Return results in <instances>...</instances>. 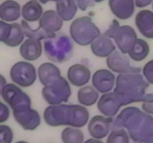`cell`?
I'll list each match as a JSON object with an SVG mask.
<instances>
[{
  "label": "cell",
  "mask_w": 153,
  "mask_h": 143,
  "mask_svg": "<svg viewBox=\"0 0 153 143\" xmlns=\"http://www.w3.org/2000/svg\"><path fill=\"white\" fill-rule=\"evenodd\" d=\"M125 128L130 138L137 142L153 143V117L136 107H128L120 112L111 122V130Z\"/></svg>",
  "instance_id": "obj_1"
},
{
  "label": "cell",
  "mask_w": 153,
  "mask_h": 143,
  "mask_svg": "<svg viewBox=\"0 0 153 143\" xmlns=\"http://www.w3.org/2000/svg\"><path fill=\"white\" fill-rule=\"evenodd\" d=\"M149 84L140 72L120 73L114 92L120 98L123 106L136 102H153V92L146 93Z\"/></svg>",
  "instance_id": "obj_2"
},
{
  "label": "cell",
  "mask_w": 153,
  "mask_h": 143,
  "mask_svg": "<svg viewBox=\"0 0 153 143\" xmlns=\"http://www.w3.org/2000/svg\"><path fill=\"white\" fill-rule=\"evenodd\" d=\"M86 107L78 104H54L46 107L43 113L45 122L51 127L70 125L82 128L89 119Z\"/></svg>",
  "instance_id": "obj_3"
},
{
  "label": "cell",
  "mask_w": 153,
  "mask_h": 143,
  "mask_svg": "<svg viewBox=\"0 0 153 143\" xmlns=\"http://www.w3.org/2000/svg\"><path fill=\"white\" fill-rule=\"evenodd\" d=\"M43 46L46 56L54 63L66 62L73 56V43L72 39L64 33H58L46 39Z\"/></svg>",
  "instance_id": "obj_4"
},
{
  "label": "cell",
  "mask_w": 153,
  "mask_h": 143,
  "mask_svg": "<svg viewBox=\"0 0 153 143\" xmlns=\"http://www.w3.org/2000/svg\"><path fill=\"white\" fill-rule=\"evenodd\" d=\"M70 34L72 39L80 46H88L100 36V30L89 16L77 18L71 23Z\"/></svg>",
  "instance_id": "obj_5"
},
{
  "label": "cell",
  "mask_w": 153,
  "mask_h": 143,
  "mask_svg": "<svg viewBox=\"0 0 153 143\" xmlns=\"http://www.w3.org/2000/svg\"><path fill=\"white\" fill-rule=\"evenodd\" d=\"M71 94L70 83L62 76H60L50 84L45 86L42 89L43 98L50 105L67 102Z\"/></svg>",
  "instance_id": "obj_6"
},
{
  "label": "cell",
  "mask_w": 153,
  "mask_h": 143,
  "mask_svg": "<svg viewBox=\"0 0 153 143\" xmlns=\"http://www.w3.org/2000/svg\"><path fill=\"white\" fill-rule=\"evenodd\" d=\"M1 95L13 112L22 111L31 106L30 97L13 83H7L1 87Z\"/></svg>",
  "instance_id": "obj_7"
},
{
  "label": "cell",
  "mask_w": 153,
  "mask_h": 143,
  "mask_svg": "<svg viewBox=\"0 0 153 143\" xmlns=\"http://www.w3.org/2000/svg\"><path fill=\"white\" fill-rule=\"evenodd\" d=\"M10 77L14 83L22 87H28L35 82L37 73L32 64L25 61H19L11 67Z\"/></svg>",
  "instance_id": "obj_8"
},
{
  "label": "cell",
  "mask_w": 153,
  "mask_h": 143,
  "mask_svg": "<svg viewBox=\"0 0 153 143\" xmlns=\"http://www.w3.org/2000/svg\"><path fill=\"white\" fill-rule=\"evenodd\" d=\"M106 63L111 71L117 73L140 72L141 71L140 67L131 66L126 55L118 51H115L108 57Z\"/></svg>",
  "instance_id": "obj_9"
},
{
  "label": "cell",
  "mask_w": 153,
  "mask_h": 143,
  "mask_svg": "<svg viewBox=\"0 0 153 143\" xmlns=\"http://www.w3.org/2000/svg\"><path fill=\"white\" fill-rule=\"evenodd\" d=\"M114 39L121 52L127 54L131 50L137 40V34L129 25L120 26L114 35Z\"/></svg>",
  "instance_id": "obj_10"
},
{
  "label": "cell",
  "mask_w": 153,
  "mask_h": 143,
  "mask_svg": "<svg viewBox=\"0 0 153 143\" xmlns=\"http://www.w3.org/2000/svg\"><path fill=\"white\" fill-rule=\"evenodd\" d=\"M123 102L114 92H107L102 95L97 103V107L101 113L108 117H113L118 113Z\"/></svg>",
  "instance_id": "obj_11"
},
{
  "label": "cell",
  "mask_w": 153,
  "mask_h": 143,
  "mask_svg": "<svg viewBox=\"0 0 153 143\" xmlns=\"http://www.w3.org/2000/svg\"><path fill=\"white\" fill-rule=\"evenodd\" d=\"M113 118H105L102 116H95L90 120L88 124V132L93 138L101 139L108 136L111 130Z\"/></svg>",
  "instance_id": "obj_12"
},
{
  "label": "cell",
  "mask_w": 153,
  "mask_h": 143,
  "mask_svg": "<svg viewBox=\"0 0 153 143\" xmlns=\"http://www.w3.org/2000/svg\"><path fill=\"white\" fill-rule=\"evenodd\" d=\"M16 122L26 130H34L40 124V116L34 109L27 108L22 111L13 112Z\"/></svg>",
  "instance_id": "obj_13"
},
{
  "label": "cell",
  "mask_w": 153,
  "mask_h": 143,
  "mask_svg": "<svg viewBox=\"0 0 153 143\" xmlns=\"http://www.w3.org/2000/svg\"><path fill=\"white\" fill-rule=\"evenodd\" d=\"M114 81V74L105 69L97 70L92 77L93 86L101 93H107L113 89Z\"/></svg>",
  "instance_id": "obj_14"
},
{
  "label": "cell",
  "mask_w": 153,
  "mask_h": 143,
  "mask_svg": "<svg viewBox=\"0 0 153 143\" xmlns=\"http://www.w3.org/2000/svg\"><path fill=\"white\" fill-rule=\"evenodd\" d=\"M67 78L74 86H84L89 82L91 78V71L85 66L82 64H74L71 66L67 71Z\"/></svg>",
  "instance_id": "obj_15"
},
{
  "label": "cell",
  "mask_w": 153,
  "mask_h": 143,
  "mask_svg": "<svg viewBox=\"0 0 153 143\" xmlns=\"http://www.w3.org/2000/svg\"><path fill=\"white\" fill-rule=\"evenodd\" d=\"M109 7L116 17L120 19H127L134 12V0H109Z\"/></svg>",
  "instance_id": "obj_16"
},
{
  "label": "cell",
  "mask_w": 153,
  "mask_h": 143,
  "mask_svg": "<svg viewBox=\"0 0 153 143\" xmlns=\"http://www.w3.org/2000/svg\"><path fill=\"white\" fill-rule=\"evenodd\" d=\"M135 25L140 34L148 39H153V12L140 10L135 17Z\"/></svg>",
  "instance_id": "obj_17"
},
{
  "label": "cell",
  "mask_w": 153,
  "mask_h": 143,
  "mask_svg": "<svg viewBox=\"0 0 153 143\" xmlns=\"http://www.w3.org/2000/svg\"><path fill=\"white\" fill-rule=\"evenodd\" d=\"M63 19L58 12L53 10H48L43 12L39 19V26L49 32H56L61 29L63 26Z\"/></svg>",
  "instance_id": "obj_18"
},
{
  "label": "cell",
  "mask_w": 153,
  "mask_h": 143,
  "mask_svg": "<svg viewBox=\"0 0 153 143\" xmlns=\"http://www.w3.org/2000/svg\"><path fill=\"white\" fill-rule=\"evenodd\" d=\"M91 48L94 55L99 57H108L116 49L110 37L105 34L97 37L91 43Z\"/></svg>",
  "instance_id": "obj_19"
},
{
  "label": "cell",
  "mask_w": 153,
  "mask_h": 143,
  "mask_svg": "<svg viewBox=\"0 0 153 143\" xmlns=\"http://www.w3.org/2000/svg\"><path fill=\"white\" fill-rule=\"evenodd\" d=\"M42 44L40 40L28 38L25 40L19 48L22 57L26 60L33 61L38 59L42 55Z\"/></svg>",
  "instance_id": "obj_20"
},
{
  "label": "cell",
  "mask_w": 153,
  "mask_h": 143,
  "mask_svg": "<svg viewBox=\"0 0 153 143\" xmlns=\"http://www.w3.org/2000/svg\"><path fill=\"white\" fill-rule=\"evenodd\" d=\"M61 76L59 69L51 63H44L38 68V77L43 86L50 84Z\"/></svg>",
  "instance_id": "obj_21"
},
{
  "label": "cell",
  "mask_w": 153,
  "mask_h": 143,
  "mask_svg": "<svg viewBox=\"0 0 153 143\" xmlns=\"http://www.w3.org/2000/svg\"><path fill=\"white\" fill-rule=\"evenodd\" d=\"M20 5L13 0H6L0 5V17L1 20L13 22L20 16Z\"/></svg>",
  "instance_id": "obj_22"
},
{
  "label": "cell",
  "mask_w": 153,
  "mask_h": 143,
  "mask_svg": "<svg viewBox=\"0 0 153 143\" xmlns=\"http://www.w3.org/2000/svg\"><path fill=\"white\" fill-rule=\"evenodd\" d=\"M56 10L64 21H70L76 15L78 4L75 0H56Z\"/></svg>",
  "instance_id": "obj_23"
},
{
  "label": "cell",
  "mask_w": 153,
  "mask_h": 143,
  "mask_svg": "<svg viewBox=\"0 0 153 143\" xmlns=\"http://www.w3.org/2000/svg\"><path fill=\"white\" fill-rule=\"evenodd\" d=\"M43 13V7L37 0H31L22 6V17L28 22H32L39 20Z\"/></svg>",
  "instance_id": "obj_24"
},
{
  "label": "cell",
  "mask_w": 153,
  "mask_h": 143,
  "mask_svg": "<svg viewBox=\"0 0 153 143\" xmlns=\"http://www.w3.org/2000/svg\"><path fill=\"white\" fill-rule=\"evenodd\" d=\"M77 97L81 104L90 107L96 104L99 98V93L93 86H85L79 89Z\"/></svg>",
  "instance_id": "obj_25"
},
{
  "label": "cell",
  "mask_w": 153,
  "mask_h": 143,
  "mask_svg": "<svg viewBox=\"0 0 153 143\" xmlns=\"http://www.w3.org/2000/svg\"><path fill=\"white\" fill-rule=\"evenodd\" d=\"M149 51L150 49L147 42L143 39H137L134 46L128 52V55L131 60L136 62H140L148 56Z\"/></svg>",
  "instance_id": "obj_26"
},
{
  "label": "cell",
  "mask_w": 153,
  "mask_h": 143,
  "mask_svg": "<svg viewBox=\"0 0 153 143\" xmlns=\"http://www.w3.org/2000/svg\"><path fill=\"white\" fill-rule=\"evenodd\" d=\"M24 35H25V33H24L22 25L16 23V22L12 23L10 35L2 43L10 47H16L21 44L23 41L24 37H25Z\"/></svg>",
  "instance_id": "obj_27"
},
{
  "label": "cell",
  "mask_w": 153,
  "mask_h": 143,
  "mask_svg": "<svg viewBox=\"0 0 153 143\" xmlns=\"http://www.w3.org/2000/svg\"><path fill=\"white\" fill-rule=\"evenodd\" d=\"M21 23H22V28H23L24 33H25V36H26L28 38L34 39V40H46L55 34V32H49V31H45L40 26L37 29H32L25 19H22Z\"/></svg>",
  "instance_id": "obj_28"
},
{
  "label": "cell",
  "mask_w": 153,
  "mask_h": 143,
  "mask_svg": "<svg viewBox=\"0 0 153 143\" xmlns=\"http://www.w3.org/2000/svg\"><path fill=\"white\" fill-rule=\"evenodd\" d=\"M73 128H66L61 133V139L64 143H82L84 142V133L81 130Z\"/></svg>",
  "instance_id": "obj_29"
},
{
  "label": "cell",
  "mask_w": 153,
  "mask_h": 143,
  "mask_svg": "<svg viewBox=\"0 0 153 143\" xmlns=\"http://www.w3.org/2000/svg\"><path fill=\"white\" fill-rule=\"evenodd\" d=\"M129 135L123 128L112 130L107 139L108 143H128Z\"/></svg>",
  "instance_id": "obj_30"
},
{
  "label": "cell",
  "mask_w": 153,
  "mask_h": 143,
  "mask_svg": "<svg viewBox=\"0 0 153 143\" xmlns=\"http://www.w3.org/2000/svg\"><path fill=\"white\" fill-rule=\"evenodd\" d=\"M13 139V133L11 128L7 125H0V142L10 143Z\"/></svg>",
  "instance_id": "obj_31"
},
{
  "label": "cell",
  "mask_w": 153,
  "mask_h": 143,
  "mask_svg": "<svg viewBox=\"0 0 153 143\" xmlns=\"http://www.w3.org/2000/svg\"><path fill=\"white\" fill-rule=\"evenodd\" d=\"M143 73L146 80L150 84H153V59L146 63L143 69Z\"/></svg>",
  "instance_id": "obj_32"
},
{
  "label": "cell",
  "mask_w": 153,
  "mask_h": 143,
  "mask_svg": "<svg viewBox=\"0 0 153 143\" xmlns=\"http://www.w3.org/2000/svg\"><path fill=\"white\" fill-rule=\"evenodd\" d=\"M11 31V24H7L1 20L0 22V40L1 42L5 40L10 35V33Z\"/></svg>",
  "instance_id": "obj_33"
},
{
  "label": "cell",
  "mask_w": 153,
  "mask_h": 143,
  "mask_svg": "<svg viewBox=\"0 0 153 143\" xmlns=\"http://www.w3.org/2000/svg\"><path fill=\"white\" fill-rule=\"evenodd\" d=\"M76 1L79 8L82 11L86 10L87 8L89 7H94L97 3L94 0H76Z\"/></svg>",
  "instance_id": "obj_34"
},
{
  "label": "cell",
  "mask_w": 153,
  "mask_h": 143,
  "mask_svg": "<svg viewBox=\"0 0 153 143\" xmlns=\"http://www.w3.org/2000/svg\"><path fill=\"white\" fill-rule=\"evenodd\" d=\"M119 27H120L119 22H118L117 19H114V20L112 21L110 27H109L108 29L105 31V34L107 35L108 37H110V38H114V35L117 30L119 28Z\"/></svg>",
  "instance_id": "obj_35"
},
{
  "label": "cell",
  "mask_w": 153,
  "mask_h": 143,
  "mask_svg": "<svg viewBox=\"0 0 153 143\" xmlns=\"http://www.w3.org/2000/svg\"><path fill=\"white\" fill-rule=\"evenodd\" d=\"M10 116L9 109L3 102H1V113H0V123H3L4 122L8 119Z\"/></svg>",
  "instance_id": "obj_36"
},
{
  "label": "cell",
  "mask_w": 153,
  "mask_h": 143,
  "mask_svg": "<svg viewBox=\"0 0 153 143\" xmlns=\"http://www.w3.org/2000/svg\"><path fill=\"white\" fill-rule=\"evenodd\" d=\"M143 111L149 114H153V102H143L142 104Z\"/></svg>",
  "instance_id": "obj_37"
},
{
  "label": "cell",
  "mask_w": 153,
  "mask_h": 143,
  "mask_svg": "<svg viewBox=\"0 0 153 143\" xmlns=\"http://www.w3.org/2000/svg\"><path fill=\"white\" fill-rule=\"evenodd\" d=\"M153 0H134L135 4L137 7H144L149 5L152 2Z\"/></svg>",
  "instance_id": "obj_38"
},
{
  "label": "cell",
  "mask_w": 153,
  "mask_h": 143,
  "mask_svg": "<svg viewBox=\"0 0 153 143\" xmlns=\"http://www.w3.org/2000/svg\"><path fill=\"white\" fill-rule=\"evenodd\" d=\"M100 142L99 140H97V139L94 138V139H89L88 141H86V142Z\"/></svg>",
  "instance_id": "obj_39"
},
{
  "label": "cell",
  "mask_w": 153,
  "mask_h": 143,
  "mask_svg": "<svg viewBox=\"0 0 153 143\" xmlns=\"http://www.w3.org/2000/svg\"><path fill=\"white\" fill-rule=\"evenodd\" d=\"M94 1H95L97 3H100V2H102V1H103L104 0H94Z\"/></svg>",
  "instance_id": "obj_40"
},
{
  "label": "cell",
  "mask_w": 153,
  "mask_h": 143,
  "mask_svg": "<svg viewBox=\"0 0 153 143\" xmlns=\"http://www.w3.org/2000/svg\"><path fill=\"white\" fill-rule=\"evenodd\" d=\"M56 1V0H47V1Z\"/></svg>",
  "instance_id": "obj_41"
},
{
  "label": "cell",
  "mask_w": 153,
  "mask_h": 143,
  "mask_svg": "<svg viewBox=\"0 0 153 143\" xmlns=\"http://www.w3.org/2000/svg\"><path fill=\"white\" fill-rule=\"evenodd\" d=\"M152 8H153V4H152Z\"/></svg>",
  "instance_id": "obj_42"
}]
</instances>
